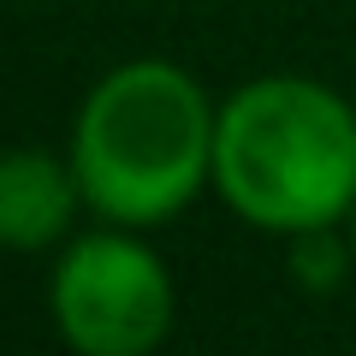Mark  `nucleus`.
<instances>
[{"label":"nucleus","mask_w":356,"mask_h":356,"mask_svg":"<svg viewBox=\"0 0 356 356\" xmlns=\"http://www.w3.org/2000/svg\"><path fill=\"white\" fill-rule=\"evenodd\" d=\"M54 321L83 356H143L172 327V285L143 243L77 238L54 273Z\"/></svg>","instance_id":"3"},{"label":"nucleus","mask_w":356,"mask_h":356,"mask_svg":"<svg viewBox=\"0 0 356 356\" xmlns=\"http://www.w3.org/2000/svg\"><path fill=\"white\" fill-rule=\"evenodd\" d=\"M72 226V178L54 154H0V243L42 250Z\"/></svg>","instance_id":"4"},{"label":"nucleus","mask_w":356,"mask_h":356,"mask_svg":"<svg viewBox=\"0 0 356 356\" xmlns=\"http://www.w3.org/2000/svg\"><path fill=\"white\" fill-rule=\"evenodd\" d=\"M321 232H327V226L303 232L309 243H303V250H297V273H303L309 285H332V280H339V250H332V243L321 238Z\"/></svg>","instance_id":"5"},{"label":"nucleus","mask_w":356,"mask_h":356,"mask_svg":"<svg viewBox=\"0 0 356 356\" xmlns=\"http://www.w3.org/2000/svg\"><path fill=\"white\" fill-rule=\"evenodd\" d=\"M214 178L226 202L255 226H332L356 202V119L321 83L261 77L220 113Z\"/></svg>","instance_id":"1"},{"label":"nucleus","mask_w":356,"mask_h":356,"mask_svg":"<svg viewBox=\"0 0 356 356\" xmlns=\"http://www.w3.org/2000/svg\"><path fill=\"white\" fill-rule=\"evenodd\" d=\"M214 131L220 119L178 65H119L77 119V191L119 226L172 220L214 166Z\"/></svg>","instance_id":"2"}]
</instances>
